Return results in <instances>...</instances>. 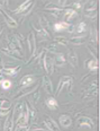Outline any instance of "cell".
<instances>
[{
	"mask_svg": "<svg viewBox=\"0 0 100 131\" xmlns=\"http://www.w3.org/2000/svg\"><path fill=\"white\" fill-rule=\"evenodd\" d=\"M23 107H24V104L23 103H17L13 108V112H12V119H13V122L17 121V119L21 115V112H23Z\"/></svg>",
	"mask_w": 100,
	"mask_h": 131,
	"instance_id": "18",
	"label": "cell"
},
{
	"mask_svg": "<svg viewBox=\"0 0 100 131\" xmlns=\"http://www.w3.org/2000/svg\"><path fill=\"white\" fill-rule=\"evenodd\" d=\"M67 60H69L70 64L73 68L78 67V63H79V59H78V56L74 51H69V54H67Z\"/></svg>",
	"mask_w": 100,
	"mask_h": 131,
	"instance_id": "16",
	"label": "cell"
},
{
	"mask_svg": "<svg viewBox=\"0 0 100 131\" xmlns=\"http://www.w3.org/2000/svg\"><path fill=\"white\" fill-rule=\"evenodd\" d=\"M12 131H29L28 125H23V127H13Z\"/></svg>",
	"mask_w": 100,
	"mask_h": 131,
	"instance_id": "33",
	"label": "cell"
},
{
	"mask_svg": "<svg viewBox=\"0 0 100 131\" xmlns=\"http://www.w3.org/2000/svg\"><path fill=\"white\" fill-rule=\"evenodd\" d=\"M85 29H87V24H85L84 21H81L79 25L75 27V32L79 33V34H81V33H84Z\"/></svg>",
	"mask_w": 100,
	"mask_h": 131,
	"instance_id": "31",
	"label": "cell"
},
{
	"mask_svg": "<svg viewBox=\"0 0 100 131\" xmlns=\"http://www.w3.org/2000/svg\"><path fill=\"white\" fill-rule=\"evenodd\" d=\"M45 12L52 14L55 17H59V16H61L62 14H63V9L58 8V7H53V8H45Z\"/></svg>",
	"mask_w": 100,
	"mask_h": 131,
	"instance_id": "23",
	"label": "cell"
},
{
	"mask_svg": "<svg viewBox=\"0 0 100 131\" xmlns=\"http://www.w3.org/2000/svg\"><path fill=\"white\" fill-rule=\"evenodd\" d=\"M1 52L4 53V54H6V56H8V57H10V58H12V59L23 60V57H21L19 53L16 52V51L10 50V49H8V48H2V49H1Z\"/></svg>",
	"mask_w": 100,
	"mask_h": 131,
	"instance_id": "12",
	"label": "cell"
},
{
	"mask_svg": "<svg viewBox=\"0 0 100 131\" xmlns=\"http://www.w3.org/2000/svg\"><path fill=\"white\" fill-rule=\"evenodd\" d=\"M27 43H28V50L31 52V56L36 53V42H35V35L33 32H31L27 36Z\"/></svg>",
	"mask_w": 100,
	"mask_h": 131,
	"instance_id": "5",
	"label": "cell"
},
{
	"mask_svg": "<svg viewBox=\"0 0 100 131\" xmlns=\"http://www.w3.org/2000/svg\"><path fill=\"white\" fill-rule=\"evenodd\" d=\"M39 25L42 28H45L46 29L47 27H48V21L46 18H44V17H39Z\"/></svg>",
	"mask_w": 100,
	"mask_h": 131,
	"instance_id": "32",
	"label": "cell"
},
{
	"mask_svg": "<svg viewBox=\"0 0 100 131\" xmlns=\"http://www.w3.org/2000/svg\"><path fill=\"white\" fill-rule=\"evenodd\" d=\"M35 76L34 75H26V76H24L23 78H21V80H20V85L23 86V87H26V86H31V85H33L34 84V81H35Z\"/></svg>",
	"mask_w": 100,
	"mask_h": 131,
	"instance_id": "14",
	"label": "cell"
},
{
	"mask_svg": "<svg viewBox=\"0 0 100 131\" xmlns=\"http://www.w3.org/2000/svg\"><path fill=\"white\" fill-rule=\"evenodd\" d=\"M35 89H36V86H26V87H23L21 89H19L17 93H16V95H13V98H20L23 96H25V95H28L31 94L32 92H34Z\"/></svg>",
	"mask_w": 100,
	"mask_h": 131,
	"instance_id": "6",
	"label": "cell"
},
{
	"mask_svg": "<svg viewBox=\"0 0 100 131\" xmlns=\"http://www.w3.org/2000/svg\"><path fill=\"white\" fill-rule=\"evenodd\" d=\"M42 83H43V87H44L45 92H46L47 94L52 95L53 94V83H52V80H51V78L48 77V76H44L42 79Z\"/></svg>",
	"mask_w": 100,
	"mask_h": 131,
	"instance_id": "7",
	"label": "cell"
},
{
	"mask_svg": "<svg viewBox=\"0 0 100 131\" xmlns=\"http://www.w3.org/2000/svg\"><path fill=\"white\" fill-rule=\"evenodd\" d=\"M64 86H67L69 87V91H71L72 86H73V77L71 76H63L60 81H59V85H58V88H56V92H55V95H59L61 92V89L63 88Z\"/></svg>",
	"mask_w": 100,
	"mask_h": 131,
	"instance_id": "1",
	"label": "cell"
},
{
	"mask_svg": "<svg viewBox=\"0 0 100 131\" xmlns=\"http://www.w3.org/2000/svg\"><path fill=\"white\" fill-rule=\"evenodd\" d=\"M10 106H11L10 101L6 100V98H0V108H2V110H10Z\"/></svg>",
	"mask_w": 100,
	"mask_h": 131,
	"instance_id": "26",
	"label": "cell"
},
{
	"mask_svg": "<svg viewBox=\"0 0 100 131\" xmlns=\"http://www.w3.org/2000/svg\"><path fill=\"white\" fill-rule=\"evenodd\" d=\"M43 67H44L45 71L47 72V75H52L53 71H54V61H53V58L50 57L47 54H45L44 57V60H43Z\"/></svg>",
	"mask_w": 100,
	"mask_h": 131,
	"instance_id": "2",
	"label": "cell"
},
{
	"mask_svg": "<svg viewBox=\"0 0 100 131\" xmlns=\"http://www.w3.org/2000/svg\"><path fill=\"white\" fill-rule=\"evenodd\" d=\"M13 129V119H12V112L7 115V119L5 121L4 131H11Z\"/></svg>",
	"mask_w": 100,
	"mask_h": 131,
	"instance_id": "19",
	"label": "cell"
},
{
	"mask_svg": "<svg viewBox=\"0 0 100 131\" xmlns=\"http://www.w3.org/2000/svg\"><path fill=\"white\" fill-rule=\"evenodd\" d=\"M53 61H54V66H58V67H62V66L66 63L65 57L62 53H56V56L53 58Z\"/></svg>",
	"mask_w": 100,
	"mask_h": 131,
	"instance_id": "17",
	"label": "cell"
},
{
	"mask_svg": "<svg viewBox=\"0 0 100 131\" xmlns=\"http://www.w3.org/2000/svg\"><path fill=\"white\" fill-rule=\"evenodd\" d=\"M37 34L39 35L42 39H44V40H48V39H51V35H50V33L47 32V29H45V28H38L37 29Z\"/></svg>",
	"mask_w": 100,
	"mask_h": 131,
	"instance_id": "25",
	"label": "cell"
},
{
	"mask_svg": "<svg viewBox=\"0 0 100 131\" xmlns=\"http://www.w3.org/2000/svg\"><path fill=\"white\" fill-rule=\"evenodd\" d=\"M11 113V111L10 110H2V108H0V115L1 116H7L8 114Z\"/></svg>",
	"mask_w": 100,
	"mask_h": 131,
	"instance_id": "35",
	"label": "cell"
},
{
	"mask_svg": "<svg viewBox=\"0 0 100 131\" xmlns=\"http://www.w3.org/2000/svg\"><path fill=\"white\" fill-rule=\"evenodd\" d=\"M84 40H85V36H78V37H72V39L70 40V42H71L72 44L79 45V44H83Z\"/></svg>",
	"mask_w": 100,
	"mask_h": 131,
	"instance_id": "28",
	"label": "cell"
},
{
	"mask_svg": "<svg viewBox=\"0 0 100 131\" xmlns=\"http://www.w3.org/2000/svg\"><path fill=\"white\" fill-rule=\"evenodd\" d=\"M26 105H27V108H28V122L32 123L36 119V110L29 103H26Z\"/></svg>",
	"mask_w": 100,
	"mask_h": 131,
	"instance_id": "21",
	"label": "cell"
},
{
	"mask_svg": "<svg viewBox=\"0 0 100 131\" xmlns=\"http://www.w3.org/2000/svg\"><path fill=\"white\" fill-rule=\"evenodd\" d=\"M54 42H55L56 44H60V45H63V46H66L67 43H69L67 40L63 36H56L55 39H54Z\"/></svg>",
	"mask_w": 100,
	"mask_h": 131,
	"instance_id": "30",
	"label": "cell"
},
{
	"mask_svg": "<svg viewBox=\"0 0 100 131\" xmlns=\"http://www.w3.org/2000/svg\"><path fill=\"white\" fill-rule=\"evenodd\" d=\"M0 13H1V16H2V19L5 20V23L7 24L8 26L9 27H17V21H16L15 19H13V18H11L10 17L9 15H8V14L5 12V10H2L1 8H0Z\"/></svg>",
	"mask_w": 100,
	"mask_h": 131,
	"instance_id": "8",
	"label": "cell"
},
{
	"mask_svg": "<svg viewBox=\"0 0 100 131\" xmlns=\"http://www.w3.org/2000/svg\"><path fill=\"white\" fill-rule=\"evenodd\" d=\"M20 66L17 67H12V68H2V73L8 76V77H15L18 72L20 71Z\"/></svg>",
	"mask_w": 100,
	"mask_h": 131,
	"instance_id": "10",
	"label": "cell"
},
{
	"mask_svg": "<svg viewBox=\"0 0 100 131\" xmlns=\"http://www.w3.org/2000/svg\"><path fill=\"white\" fill-rule=\"evenodd\" d=\"M87 67L89 68L90 70H97L99 68V62L97 59H92V60H89V61H87Z\"/></svg>",
	"mask_w": 100,
	"mask_h": 131,
	"instance_id": "24",
	"label": "cell"
},
{
	"mask_svg": "<svg viewBox=\"0 0 100 131\" xmlns=\"http://www.w3.org/2000/svg\"><path fill=\"white\" fill-rule=\"evenodd\" d=\"M81 8H82V4H81V2H74L72 9L75 10V9H81Z\"/></svg>",
	"mask_w": 100,
	"mask_h": 131,
	"instance_id": "36",
	"label": "cell"
},
{
	"mask_svg": "<svg viewBox=\"0 0 100 131\" xmlns=\"http://www.w3.org/2000/svg\"><path fill=\"white\" fill-rule=\"evenodd\" d=\"M39 89H35V92H34V94H33V101L35 103H37V101H38V98H39Z\"/></svg>",
	"mask_w": 100,
	"mask_h": 131,
	"instance_id": "34",
	"label": "cell"
},
{
	"mask_svg": "<svg viewBox=\"0 0 100 131\" xmlns=\"http://www.w3.org/2000/svg\"><path fill=\"white\" fill-rule=\"evenodd\" d=\"M63 13H64V16H65V23H69V21H71L72 19L78 17V12L72 9V8H67Z\"/></svg>",
	"mask_w": 100,
	"mask_h": 131,
	"instance_id": "11",
	"label": "cell"
},
{
	"mask_svg": "<svg viewBox=\"0 0 100 131\" xmlns=\"http://www.w3.org/2000/svg\"><path fill=\"white\" fill-rule=\"evenodd\" d=\"M45 104H46L47 107L50 108V110H52V111L58 110V107H59L58 101H56L54 97H47L46 101H45Z\"/></svg>",
	"mask_w": 100,
	"mask_h": 131,
	"instance_id": "20",
	"label": "cell"
},
{
	"mask_svg": "<svg viewBox=\"0 0 100 131\" xmlns=\"http://www.w3.org/2000/svg\"><path fill=\"white\" fill-rule=\"evenodd\" d=\"M59 122H60V124L62 127L67 128L72 124V119H71V116L67 115V114H62L60 118H59Z\"/></svg>",
	"mask_w": 100,
	"mask_h": 131,
	"instance_id": "15",
	"label": "cell"
},
{
	"mask_svg": "<svg viewBox=\"0 0 100 131\" xmlns=\"http://www.w3.org/2000/svg\"><path fill=\"white\" fill-rule=\"evenodd\" d=\"M77 122L79 124V127H88V128L93 127V121L89 116H79Z\"/></svg>",
	"mask_w": 100,
	"mask_h": 131,
	"instance_id": "9",
	"label": "cell"
},
{
	"mask_svg": "<svg viewBox=\"0 0 100 131\" xmlns=\"http://www.w3.org/2000/svg\"><path fill=\"white\" fill-rule=\"evenodd\" d=\"M98 2L97 1H90L85 5V13H96L97 12V8H98Z\"/></svg>",
	"mask_w": 100,
	"mask_h": 131,
	"instance_id": "22",
	"label": "cell"
},
{
	"mask_svg": "<svg viewBox=\"0 0 100 131\" xmlns=\"http://www.w3.org/2000/svg\"><path fill=\"white\" fill-rule=\"evenodd\" d=\"M2 31H4V28H2V27H0V35H1V33H2Z\"/></svg>",
	"mask_w": 100,
	"mask_h": 131,
	"instance_id": "39",
	"label": "cell"
},
{
	"mask_svg": "<svg viewBox=\"0 0 100 131\" xmlns=\"http://www.w3.org/2000/svg\"><path fill=\"white\" fill-rule=\"evenodd\" d=\"M47 51H53V52H55V51H56V48H55L54 45H50V46L47 48Z\"/></svg>",
	"mask_w": 100,
	"mask_h": 131,
	"instance_id": "37",
	"label": "cell"
},
{
	"mask_svg": "<svg viewBox=\"0 0 100 131\" xmlns=\"http://www.w3.org/2000/svg\"><path fill=\"white\" fill-rule=\"evenodd\" d=\"M34 131H46V130H44V129H35Z\"/></svg>",
	"mask_w": 100,
	"mask_h": 131,
	"instance_id": "38",
	"label": "cell"
},
{
	"mask_svg": "<svg viewBox=\"0 0 100 131\" xmlns=\"http://www.w3.org/2000/svg\"><path fill=\"white\" fill-rule=\"evenodd\" d=\"M0 87L5 91H8V89L11 87V81L8 80V79H1L0 80Z\"/></svg>",
	"mask_w": 100,
	"mask_h": 131,
	"instance_id": "27",
	"label": "cell"
},
{
	"mask_svg": "<svg viewBox=\"0 0 100 131\" xmlns=\"http://www.w3.org/2000/svg\"><path fill=\"white\" fill-rule=\"evenodd\" d=\"M71 24L70 23H65V21H59V23H55L53 25V28L55 32H63V31H67L70 28Z\"/></svg>",
	"mask_w": 100,
	"mask_h": 131,
	"instance_id": "13",
	"label": "cell"
},
{
	"mask_svg": "<svg viewBox=\"0 0 100 131\" xmlns=\"http://www.w3.org/2000/svg\"><path fill=\"white\" fill-rule=\"evenodd\" d=\"M32 7H33V1L28 0V1L23 2V4H21L20 6L17 8V9L13 10V13H16V14H24V15H27V14L31 12Z\"/></svg>",
	"mask_w": 100,
	"mask_h": 131,
	"instance_id": "3",
	"label": "cell"
},
{
	"mask_svg": "<svg viewBox=\"0 0 100 131\" xmlns=\"http://www.w3.org/2000/svg\"><path fill=\"white\" fill-rule=\"evenodd\" d=\"M99 94V88H92V89H88L87 94H85L84 98H88V97H96L97 95Z\"/></svg>",
	"mask_w": 100,
	"mask_h": 131,
	"instance_id": "29",
	"label": "cell"
},
{
	"mask_svg": "<svg viewBox=\"0 0 100 131\" xmlns=\"http://www.w3.org/2000/svg\"><path fill=\"white\" fill-rule=\"evenodd\" d=\"M44 124H45V127L47 128V130H50V131H60L58 123H56L52 118H50V116H47V115L44 116Z\"/></svg>",
	"mask_w": 100,
	"mask_h": 131,
	"instance_id": "4",
	"label": "cell"
},
{
	"mask_svg": "<svg viewBox=\"0 0 100 131\" xmlns=\"http://www.w3.org/2000/svg\"><path fill=\"white\" fill-rule=\"evenodd\" d=\"M12 130H13V129H12ZM12 130H11V131H12Z\"/></svg>",
	"mask_w": 100,
	"mask_h": 131,
	"instance_id": "41",
	"label": "cell"
},
{
	"mask_svg": "<svg viewBox=\"0 0 100 131\" xmlns=\"http://www.w3.org/2000/svg\"><path fill=\"white\" fill-rule=\"evenodd\" d=\"M0 19H2V16H1V13H0Z\"/></svg>",
	"mask_w": 100,
	"mask_h": 131,
	"instance_id": "40",
	"label": "cell"
}]
</instances>
